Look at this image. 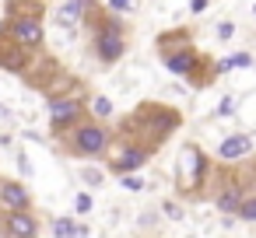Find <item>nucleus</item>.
Returning a JSON list of instances; mask_svg holds the SVG:
<instances>
[{
  "label": "nucleus",
  "mask_w": 256,
  "mask_h": 238,
  "mask_svg": "<svg viewBox=\"0 0 256 238\" xmlns=\"http://www.w3.org/2000/svg\"><path fill=\"white\" fill-rule=\"evenodd\" d=\"M165 67L172 70V74H179V77H190L196 88H204V84H210L218 74H204V60L196 56V49L193 46H179L176 53H165Z\"/></svg>",
  "instance_id": "f257e3e1"
},
{
  "label": "nucleus",
  "mask_w": 256,
  "mask_h": 238,
  "mask_svg": "<svg viewBox=\"0 0 256 238\" xmlns=\"http://www.w3.org/2000/svg\"><path fill=\"white\" fill-rule=\"evenodd\" d=\"M123 53H126V35H123L120 21H106V25L95 32V56H98L102 63H116Z\"/></svg>",
  "instance_id": "f03ea898"
},
{
  "label": "nucleus",
  "mask_w": 256,
  "mask_h": 238,
  "mask_svg": "<svg viewBox=\"0 0 256 238\" xmlns=\"http://www.w3.org/2000/svg\"><path fill=\"white\" fill-rule=\"evenodd\" d=\"M204 179H207V158H204V151L196 144H190L182 151V158H179V182H182V189L196 193L204 186Z\"/></svg>",
  "instance_id": "7ed1b4c3"
},
{
  "label": "nucleus",
  "mask_w": 256,
  "mask_h": 238,
  "mask_svg": "<svg viewBox=\"0 0 256 238\" xmlns=\"http://www.w3.org/2000/svg\"><path fill=\"white\" fill-rule=\"evenodd\" d=\"M70 147L78 151V154H102L106 147H109V130L106 126H98V123H81V126H74V137H70Z\"/></svg>",
  "instance_id": "20e7f679"
},
{
  "label": "nucleus",
  "mask_w": 256,
  "mask_h": 238,
  "mask_svg": "<svg viewBox=\"0 0 256 238\" xmlns=\"http://www.w3.org/2000/svg\"><path fill=\"white\" fill-rule=\"evenodd\" d=\"M81 119V102L78 98H53L50 102V123L53 130H67Z\"/></svg>",
  "instance_id": "39448f33"
},
{
  "label": "nucleus",
  "mask_w": 256,
  "mask_h": 238,
  "mask_svg": "<svg viewBox=\"0 0 256 238\" xmlns=\"http://www.w3.org/2000/svg\"><path fill=\"white\" fill-rule=\"evenodd\" d=\"M11 39L14 42H22L25 49H36V46H42V25L36 21V18H18V21H11Z\"/></svg>",
  "instance_id": "423d86ee"
},
{
  "label": "nucleus",
  "mask_w": 256,
  "mask_h": 238,
  "mask_svg": "<svg viewBox=\"0 0 256 238\" xmlns=\"http://www.w3.org/2000/svg\"><path fill=\"white\" fill-rule=\"evenodd\" d=\"M249 151H252V140H249L246 133H235V137L221 140V147H218V158H221V161H235V158H246Z\"/></svg>",
  "instance_id": "0eeeda50"
},
{
  "label": "nucleus",
  "mask_w": 256,
  "mask_h": 238,
  "mask_svg": "<svg viewBox=\"0 0 256 238\" xmlns=\"http://www.w3.org/2000/svg\"><path fill=\"white\" fill-rule=\"evenodd\" d=\"M151 158V151L148 147H126L116 161H112V172H120V175H126V172H137L144 161Z\"/></svg>",
  "instance_id": "6e6552de"
},
{
  "label": "nucleus",
  "mask_w": 256,
  "mask_h": 238,
  "mask_svg": "<svg viewBox=\"0 0 256 238\" xmlns=\"http://www.w3.org/2000/svg\"><path fill=\"white\" fill-rule=\"evenodd\" d=\"M25 46L22 42H0V67L4 70H11V74H18V70H25Z\"/></svg>",
  "instance_id": "1a4fd4ad"
},
{
  "label": "nucleus",
  "mask_w": 256,
  "mask_h": 238,
  "mask_svg": "<svg viewBox=\"0 0 256 238\" xmlns=\"http://www.w3.org/2000/svg\"><path fill=\"white\" fill-rule=\"evenodd\" d=\"M8 231H11V238H36V221H32V214H25V210H11L8 214Z\"/></svg>",
  "instance_id": "9d476101"
},
{
  "label": "nucleus",
  "mask_w": 256,
  "mask_h": 238,
  "mask_svg": "<svg viewBox=\"0 0 256 238\" xmlns=\"http://www.w3.org/2000/svg\"><path fill=\"white\" fill-rule=\"evenodd\" d=\"M0 200H4L8 210H25L28 207V193L18 182H4V186H0Z\"/></svg>",
  "instance_id": "9b49d317"
},
{
  "label": "nucleus",
  "mask_w": 256,
  "mask_h": 238,
  "mask_svg": "<svg viewBox=\"0 0 256 238\" xmlns=\"http://www.w3.org/2000/svg\"><path fill=\"white\" fill-rule=\"evenodd\" d=\"M84 11H88V0H70V4H64V7L56 11V21H60V25H78Z\"/></svg>",
  "instance_id": "f8f14e48"
},
{
  "label": "nucleus",
  "mask_w": 256,
  "mask_h": 238,
  "mask_svg": "<svg viewBox=\"0 0 256 238\" xmlns=\"http://www.w3.org/2000/svg\"><path fill=\"white\" fill-rule=\"evenodd\" d=\"M218 207H221L224 214H235V210L242 207V189H238L235 182H228V186H224V193L218 196Z\"/></svg>",
  "instance_id": "ddd939ff"
},
{
  "label": "nucleus",
  "mask_w": 256,
  "mask_h": 238,
  "mask_svg": "<svg viewBox=\"0 0 256 238\" xmlns=\"http://www.w3.org/2000/svg\"><path fill=\"white\" fill-rule=\"evenodd\" d=\"M53 235H56V238H84L88 231H84V228H78L74 221L60 217V221H53Z\"/></svg>",
  "instance_id": "4468645a"
},
{
  "label": "nucleus",
  "mask_w": 256,
  "mask_h": 238,
  "mask_svg": "<svg viewBox=\"0 0 256 238\" xmlns=\"http://www.w3.org/2000/svg\"><path fill=\"white\" fill-rule=\"evenodd\" d=\"M242 221H256V200H242V207L235 210Z\"/></svg>",
  "instance_id": "2eb2a0df"
},
{
  "label": "nucleus",
  "mask_w": 256,
  "mask_h": 238,
  "mask_svg": "<svg viewBox=\"0 0 256 238\" xmlns=\"http://www.w3.org/2000/svg\"><path fill=\"white\" fill-rule=\"evenodd\" d=\"M92 109H95V112H98V116H109V112H112V102H109V98H106V95H98V98H95V102H92Z\"/></svg>",
  "instance_id": "dca6fc26"
},
{
  "label": "nucleus",
  "mask_w": 256,
  "mask_h": 238,
  "mask_svg": "<svg viewBox=\"0 0 256 238\" xmlns=\"http://www.w3.org/2000/svg\"><path fill=\"white\" fill-rule=\"evenodd\" d=\"M123 189H130V193H137V189H144V182H140L137 175H130V172H126V175H123Z\"/></svg>",
  "instance_id": "f3484780"
},
{
  "label": "nucleus",
  "mask_w": 256,
  "mask_h": 238,
  "mask_svg": "<svg viewBox=\"0 0 256 238\" xmlns=\"http://www.w3.org/2000/svg\"><path fill=\"white\" fill-rule=\"evenodd\" d=\"M232 35H235V25L232 21H221L218 25V39H232Z\"/></svg>",
  "instance_id": "a211bd4d"
},
{
  "label": "nucleus",
  "mask_w": 256,
  "mask_h": 238,
  "mask_svg": "<svg viewBox=\"0 0 256 238\" xmlns=\"http://www.w3.org/2000/svg\"><path fill=\"white\" fill-rule=\"evenodd\" d=\"M74 207H78V214H88V210H92V196H84V193H81V196L74 200Z\"/></svg>",
  "instance_id": "6ab92c4d"
},
{
  "label": "nucleus",
  "mask_w": 256,
  "mask_h": 238,
  "mask_svg": "<svg viewBox=\"0 0 256 238\" xmlns=\"http://www.w3.org/2000/svg\"><path fill=\"white\" fill-rule=\"evenodd\" d=\"M249 63H252L249 53H235V56H232V67H249Z\"/></svg>",
  "instance_id": "aec40b11"
},
{
  "label": "nucleus",
  "mask_w": 256,
  "mask_h": 238,
  "mask_svg": "<svg viewBox=\"0 0 256 238\" xmlns=\"http://www.w3.org/2000/svg\"><path fill=\"white\" fill-rule=\"evenodd\" d=\"M109 7H112V11H130L134 0H109Z\"/></svg>",
  "instance_id": "412c9836"
},
{
  "label": "nucleus",
  "mask_w": 256,
  "mask_h": 238,
  "mask_svg": "<svg viewBox=\"0 0 256 238\" xmlns=\"http://www.w3.org/2000/svg\"><path fill=\"white\" fill-rule=\"evenodd\" d=\"M218 112H221V116H232V112H235V98H224V102H221V109H218Z\"/></svg>",
  "instance_id": "4be33fe9"
},
{
  "label": "nucleus",
  "mask_w": 256,
  "mask_h": 238,
  "mask_svg": "<svg viewBox=\"0 0 256 238\" xmlns=\"http://www.w3.org/2000/svg\"><path fill=\"white\" fill-rule=\"evenodd\" d=\"M84 182H95V186H98V182H102V172H95V168H84Z\"/></svg>",
  "instance_id": "5701e85b"
},
{
  "label": "nucleus",
  "mask_w": 256,
  "mask_h": 238,
  "mask_svg": "<svg viewBox=\"0 0 256 238\" xmlns=\"http://www.w3.org/2000/svg\"><path fill=\"white\" fill-rule=\"evenodd\" d=\"M190 11H193V14H200V11H207V0H193V4H190Z\"/></svg>",
  "instance_id": "b1692460"
},
{
  "label": "nucleus",
  "mask_w": 256,
  "mask_h": 238,
  "mask_svg": "<svg viewBox=\"0 0 256 238\" xmlns=\"http://www.w3.org/2000/svg\"><path fill=\"white\" fill-rule=\"evenodd\" d=\"M165 214H168V217H182V214H179V207H176V203H165Z\"/></svg>",
  "instance_id": "393cba45"
}]
</instances>
